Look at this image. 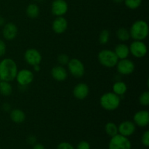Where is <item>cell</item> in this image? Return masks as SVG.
Returning <instances> with one entry per match:
<instances>
[{
  "label": "cell",
  "mask_w": 149,
  "mask_h": 149,
  "mask_svg": "<svg viewBox=\"0 0 149 149\" xmlns=\"http://www.w3.org/2000/svg\"><path fill=\"white\" fill-rule=\"evenodd\" d=\"M18 71L17 63L11 58H4L0 61V80L13 81Z\"/></svg>",
  "instance_id": "6da1fadb"
},
{
  "label": "cell",
  "mask_w": 149,
  "mask_h": 149,
  "mask_svg": "<svg viewBox=\"0 0 149 149\" xmlns=\"http://www.w3.org/2000/svg\"><path fill=\"white\" fill-rule=\"evenodd\" d=\"M129 31L130 38H132V39L138 41H143L148 36V25L145 20H138L132 23Z\"/></svg>",
  "instance_id": "7a4b0ae2"
},
{
  "label": "cell",
  "mask_w": 149,
  "mask_h": 149,
  "mask_svg": "<svg viewBox=\"0 0 149 149\" xmlns=\"http://www.w3.org/2000/svg\"><path fill=\"white\" fill-rule=\"evenodd\" d=\"M121 103L120 97L113 92H109L102 95L100 98V106L109 111H113L119 107Z\"/></svg>",
  "instance_id": "3957f363"
},
{
  "label": "cell",
  "mask_w": 149,
  "mask_h": 149,
  "mask_svg": "<svg viewBox=\"0 0 149 149\" xmlns=\"http://www.w3.org/2000/svg\"><path fill=\"white\" fill-rule=\"evenodd\" d=\"M97 59L99 63L106 68H113L116 66L119 59L116 57L113 50L109 49H102L97 55Z\"/></svg>",
  "instance_id": "277c9868"
},
{
  "label": "cell",
  "mask_w": 149,
  "mask_h": 149,
  "mask_svg": "<svg viewBox=\"0 0 149 149\" xmlns=\"http://www.w3.org/2000/svg\"><path fill=\"white\" fill-rule=\"evenodd\" d=\"M132 143L127 137L116 134L111 137L109 143V149H131Z\"/></svg>",
  "instance_id": "5b68a950"
},
{
  "label": "cell",
  "mask_w": 149,
  "mask_h": 149,
  "mask_svg": "<svg viewBox=\"0 0 149 149\" xmlns=\"http://www.w3.org/2000/svg\"><path fill=\"white\" fill-rule=\"evenodd\" d=\"M68 69L70 74L75 78H81L85 73L84 63L77 58H72L68 63Z\"/></svg>",
  "instance_id": "8992f818"
},
{
  "label": "cell",
  "mask_w": 149,
  "mask_h": 149,
  "mask_svg": "<svg viewBox=\"0 0 149 149\" xmlns=\"http://www.w3.org/2000/svg\"><path fill=\"white\" fill-rule=\"evenodd\" d=\"M130 53L136 58H143L146 55L148 48L143 41L134 40L129 46Z\"/></svg>",
  "instance_id": "52a82bcc"
},
{
  "label": "cell",
  "mask_w": 149,
  "mask_h": 149,
  "mask_svg": "<svg viewBox=\"0 0 149 149\" xmlns=\"http://www.w3.org/2000/svg\"><path fill=\"white\" fill-rule=\"evenodd\" d=\"M34 79L33 73L31 70L23 68L17 71L15 79L20 87H27L31 84Z\"/></svg>",
  "instance_id": "ba28073f"
},
{
  "label": "cell",
  "mask_w": 149,
  "mask_h": 149,
  "mask_svg": "<svg viewBox=\"0 0 149 149\" xmlns=\"http://www.w3.org/2000/svg\"><path fill=\"white\" fill-rule=\"evenodd\" d=\"M116 66L118 73L125 76L132 74L135 68V65L133 61L128 58L119 60Z\"/></svg>",
  "instance_id": "9c48e42d"
},
{
  "label": "cell",
  "mask_w": 149,
  "mask_h": 149,
  "mask_svg": "<svg viewBox=\"0 0 149 149\" xmlns=\"http://www.w3.org/2000/svg\"><path fill=\"white\" fill-rule=\"evenodd\" d=\"M24 59L29 65L33 66L35 65L40 64L42 62V57L40 52L35 48H29L26 49L24 53Z\"/></svg>",
  "instance_id": "30bf717a"
},
{
  "label": "cell",
  "mask_w": 149,
  "mask_h": 149,
  "mask_svg": "<svg viewBox=\"0 0 149 149\" xmlns=\"http://www.w3.org/2000/svg\"><path fill=\"white\" fill-rule=\"evenodd\" d=\"M68 10V3L65 0H54L51 5L52 13L56 17L63 16Z\"/></svg>",
  "instance_id": "8fae6325"
},
{
  "label": "cell",
  "mask_w": 149,
  "mask_h": 149,
  "mask_svg": "<svg viewBox=\"0 0 149 149\" xmlns=\"http://www.w3.org/2000/svg\"><path fill=\"white\" fill-rule=\"evenodd\" d=\"M136 130V125L133 122L130 120L121 122L118 126V133L125 137H130L133 135Z\"/></svg>",
  "instance_id": "7c38bea8"
},
{
  "label": "cell",
  "mask_w": 149,
  "mask_h": 149,
  "mask_svg": "<svg viewBox=\"0 0 149 149\" xmlns=\"http://www.w3.org/2000/svg\"><path fill=\"white\" fill-rule=\"evenodd\" d=\"M135 125L139 127H146L149 124V112L146 110L138 111L133 116Z\"/></svg>",
  "instance_id": "4fadbf2b"
},
{
  "label": "cell",
  "mask_w": 149,
  "mask_h": 149,
  "mask_svg": "<svg viewBox=\"0 0 149 149\" xmlns=\"http://www.w3.org/2000/svg\"><path fill=\"white\" fill-rule=\"evenodd\" d=\"M17 33H18L17 27L15 23L10 22V23H7L4 25L2 29V34L4 39L7 40L12 41L15 39Z\"/></svg>",
  "instance_id": "5bb4252c"
},
{
  "label": "cell",
  "mask_w": 149,
  "mask_h": 149,
  "mask_svg": "<svg viewBox=\"0 0 149 149\" xmlns=\"http://www.w3.org/2000/svg\"><path fill=\"white\" fill-rule=\"evenodd\" d=\"M53 31L57 34H62L68 29V21L63 16L56 17L52 25Z\"/></svg>",
  "instance_id": "9a60e30c"
},
{
  "label": "cell",
  "mask_w": 149,
  "mask_h": 149,
  "mask_svg": "<svg viewBox=\"0 0 149 149\" xmlns=\"http://www.w3.org/2000/svg\"><path fill=\"white\" fill-rule=\"evenodd\" d=\"M90 88L85 83H79L73 90V95L78 100H84L88 96Z\"/></svg>",
  "instance_id": "2e32d148"
},
{
  "label": "cell",
  "mask_w": 149,
  "mask_h": 149,
  "mask_svg": "<svg viewBox=\"0 0 149 149\" xmlns=\"http://www.w3.org/2000/svg\"><path fill=\"white\" fill-rule=\"evenodd\" d=\"M51 75L57 81H63L68 77V72L63 65H55L51 70Z\"/></svg>",
  "instance_id": "e0dca14e"
},
{
  "label": "cell",
  "mask_w": 149,
  "mask_h": 149,
  "mask_svg": "<svg viewBox=\"0 0 149 149\" xmlns=\"http://www.w3.org/2000/svg\"><path fill=\"white\" fill-rule=\"evenodd\" d=\"M113 52L116 54V57H117L119 60L127 58L129 55L130 54V53L129 47L125 43L118 44L116 46V47H115Z\"/></svg>",
  "instance_id": "ac0fdd59"
},
{
  "label": "cell",
  "mask_w": 149,
  "mask_h": 149,
  "mask_svg": "<svg viewBox=\"0 0 149 149\" xmlns=\"http://www.w3.org/2000/svg\"><path fill=\"white\" fill-rule=\"evenodd\" d=\"M10 117L14 123L21 124L26 119V113L23 111L19 109H15L10 111Z\"/></svg>",
  "instance_id": "d6986e66"
},
{
  "label": "cell",
  "mask_w": 149,
  "mask_h": 149,
  "mask_svg": "<svg viewBox=\"0 0 149 149\" xmlns=\"http://www.w3.org/2000/svg\"><path fill=\"white\" fill-rule=\"evenodd\" d=\"M113 93L116 95L120 96L124 95L127 91V85L125 82L122 81H117L113 84L112 87Z\"/></svg>",
  "instance_id": "ffe728a7"
},
{
  "label": "cell",
  "mask_w": 149,
  "mask_h": 149,
  "mask_svg": "<svg viewBox=\"0 0 149 149\" xmlns=\"http://www.w3.org/2000/svg\"><path fill=\"white\" fill-rule=\"evenodd\" d=\"M26 13L28 17H30V18L34 19L39 16V13H40V9H39V7L36 4L31 3V4H29L27 6Z\"/></svg>",
  "instance_id": "44dd1931"
},
{
  "label": "cell",
  "mask_w": 149,
  "mask_h": 149,
  "mask_svg": "<svg viewBox=\"0 0 149 149\" xmlns=\"http://www.w3.org/2000/svg\"><path fill=\"white\" fill-rule=\"evenodd\" d=\"M116 37L121 42H127L130 39V31L125 27H121L116 31Z\"/></svg>",
  "instance_id": "7402d4cb"
},
{
  "label": "cell",
  "mask_w": 149,
  "mask_h": 149,
  "mask_svg": "<svg viewBox=\"0 0 149 149\" xmlns=\"http://www.w3.org/2000/svg\"><path fill=\"white\" fill-rule=\"evenodd\" d=\"M13 93V87L9 81L0 80V93L4 96H9Z\"/></svg>",
  "instance_id": "603a6c76"
},
{
  "label": "cell",
  "mask_w": 149,
  "mask_h": 149,
  "mask_svg": "<svg viewBox=\"0 0 149 149\" xmlns=\"http://www.w3.org/2000/svg\"><path fill=\"white\" fill-rule=\"evenodd\" d=\"M105 131L106 134L111 138L118 134V126L113 122H108L105 125Z\"/></svg>",
  "instance_id": "cb8c5ba5"
},
{
  "label": "cell",
  "mask_w": 149,
  "mask_h": 149,
  "mask_svg": "<svg viewBox=\"0 0 149 149\" xmlns=\"http://www.w3.org/2000/svg\"><path fill=\"white\" fill-rule=\"evenodd\" d=\"M143 0H124L125 6L130 10H136L142 4Z\"/></svg>",
  "instance_id": "d4e9b609"
},
{
  "label": "cell",
  "mask_w": 149,
  "mask_h": 149,
  "mask_svg": "<svg viewBox=\"0 0 149 149\" xmlns=\"http://www.w3.org/2000/svg\"><path fill=\"white\" fill-rule=\"evenodd\" d=\"M109 39H110V32L109 30H104L101 31L99 35V42L101 45H106L109 42Z\"/></svg>",
  "instance_id": "484cf974"
},
{
  "label": "cell",
  "mask_w": 149,
  "mask_h": 149,
  "mask_svg": "<svg viewBox=\"0 0 149 149\" xmlns=\"http://www.w3.org/2000/svg\"><path fill=\"white\" fill-rule=\"evenodd\" d=\"M139 103L143 106H148L149 105V92H143L139 97Z\"/></svg>",
  "instance_id": "4316f807"
},
{
  "label": "cell",
  "mask_w": 149,
  "mask_h": 149,
  "mask_svg": "<svg viewBox=\"0 0 149 149\" xmlns=\"http://www.w3.org/2000/svg\"><path fill=\"white\" fill-rule=\"evenodd\" d=\"M69 57L66 54H60L58 56V62L61 65H67L69 61Z\"/></svg>",
  "instance_id": "83f0119b"
},
{
  "label": "cell",
  "mask_w": 149,
  "mask_h": 149,
  "mask_svg": "<svg viewBox=\"0 0 149 149\" xmlns=\"http://www.w3.org/2000/svg\"><path fill=\"white\" fill-rule=\"evenodd\" d=\"M141 143L146 147L149 146V131L146 130L143 132L141 137Z\"/></svg>",
  "instance_id": "f1b7e54d"
},
{
  "label": "cell",
  "mask_w": 149,
  "mask_h": 149,
  "mask_svg": "<svg viewBox=\"0 0 149 149\" xmlns=\"http://www.w3.org/2000/svg\"><path fill=\"white\" fill-rule=\"evenodd\" d=\"M57 149H75L71 143L68 142H61L57 146Z\"/></svg>",
  "instance_id": "f546056e"
},
{
  "label": "cell",
  "mask_w": 149,
  "mask_h": 149,
  "mask_svg": "<svg viewBox=\"0 0 149 149\" xmlns=\"http://www.w3.org/2000/svg\"><path fill=\"white\" fill-rule=\"evenodd\" d=\"M91 146H90V144L87 141H82L81 142H79L78 143L77 146V149H90Z\"/></svg>",
  "instance_id": "4dcf8cb0"
},
{
  "label": "cell",
  "mask_w": 149,
  "mask_h": 149,
  "mask_svg": "<svg viewBox=\"0 0 149 149\" xmlns=\"http://www.w3.org/2000/svg\"><path fill=\"white\" fill-rule=\"evenodd\" d=\"M6 53V45L5 42L0 39V57L3 56Z\"/></svg>",
  "instance_id": "1f68e13d"
},
{
  "label": "cell",
  "mask_w": 149,
  "mask_h": 149,
  "mask_svg": "<svg viewBox=\"0 0 149 149\" xmlns=\"http://www.w3.org/2000/svg\"><path fill=\"white\" fill-rule=\"evenodd\" d=\"M27 142L29 143V144H30V145L33 146L35 143H36V138L34 135H29L27 138Z\"/></svg>",
  "instance_id": "d6a6232c"
},
{
  "label": "cell",
  "mask_w": 149,
  "mask_h": 149,
  "mask_svg": "<svg viewBox=\"0 0 149 149\" xmlns=\"http://www.w3.org/2000/svg\"><path fill=\"white\" fill-rule=\"evenodd\" d=\"M32 149H45V147L41 143H35Z\"/></svg>",
  "instance_id": "836d02e7"
},
{
  "label": "cell",
  "mask_w": 149,
  "mask_h": 149,
  "mask_svg": "<svg viewBox=\"0 0 149 149\" xmlns=\"http://www.w3.org/2000/svg\"><path fill=\"white\" fill-rule=\"evenodd\" d=\"M10 109H11V106L10 104H8L7 103H4L3 105V110L5 111H10Z\"/></svg>",
  "instance_id": "e575fe53"
},
{
  "label": "cell",
  "mask_w": 149,
  "mask_h": 149,
  "mask_svg": "<svg viewBox=\"0 0 149 149\" xmlns=\"http://www.w3.org/2000/svg\"><path fill=\"white\" fill-rule=\"evenodd\" d=\"M33 70H34L35 71H36V72H38V71H39L41 70V67H40V64H38V65H33Z\"/></svg>",
  "instance_id": "d590c367"
},
{
  "label": "cell",
  "mask_w": 149,
  "mask_h": 149,
  "mask_svg": "<svg viewBox=\"0 0 149 149\" xmlns=\"http://www.w3.org/2000/svg\"><path fill=\"white\" fill-rule=\"evenodd\" d=\"M5 24V20L3 17L0 16V26H2Z\"/></svg>",
  "instance_id": "8d00e7d4"
},
{
  "label": "cell",
  "mask_w": 149,
  "mask_h": 149,
  "mask_svg": "<svg viewBox=\"0 0 149 149\" xmlns=\"http://www.w3.org/2000/svg\"><path fill=\"white\" fill-rule=\"evenodd\" d=\"M114 3H116V4H120V3H122L124 1V0H112Z\"/></svg>",
  "instance_id": "74e56055"
},
{
  "label": "cell",
  "mask_w": 149,
  "mask_h": 149,
  "mask_svg": "<svg viewBox=\"0 0 149 149\" xmlns=\"http://www.w3.org/2000/svg\"><path fill=\"white\" fill-rule=\"evenodd\" d=\"M34 1H37V2H42V1H44L45 0H34Z\"/></svg>",
  "instance_id": "f35d334b"
},
{
  "label": "cell",
  "mask_w": 149,
  "mask_h": 149,
  "mask_svg": "<svg viewBox=\"0 0 149 149\" xmlns=\"http://www.w3.org/2000/svg\"><path fill=\"white\" fill-rule=\"evenodd\" d=\"M0 149H1V148H0Z\"/></svg>",
  "instance_id": "ab89813d"
}]
</instances>
